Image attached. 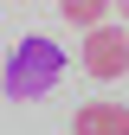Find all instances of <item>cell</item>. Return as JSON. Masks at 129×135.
<instances>
[{
    "label": "cell",
    "mask_w": 129,
    "mask_h": 135,
    "mask_svg": "<svg viewBox=\"0 0 129 135\" xmlns=\"http://www.w3.org/2000/svg\"><path fill=\"white\" fill-rule=\"evenodd\" d=\"M58 77H64V52H58V39L26 32V39L7 52V77H0V90H7L13 103H39V97L58 90Z\"/></svg>",
    "instance_id": "cell-1"
},
{
    "label": "cell",
    "mask_w": 129,
    "mask_h": 135,
    "mask_svg": "<svg viewBox=\"0 0 129 135\" xmlns=\"http://www.w3.org/2000/svg\"><path fill=\"white\" fill-rule=\"evenodd\" d=\"M84 71L97 84L129 77V26H97L90 32V39H84Z\"/></svg>",
    "instance_id": "cell-2"
},
{
    "label": "cell",
    "mask_w": 129,
    "mask_h": 135,
    "mask_svg": "<svg viewBox=\"0 0 129 135\" xmlns=\"http://www.w3.org/2000/svg\"><path fill=\"white\" fill-rule=\"evenodd\" d=\"M71 135H129V103H116V97L84 103V109L71 116Z\"/></svg>",
    "instance_id": "cell-3"
},
{
    "label": "cell",
    "mask_w": 129,
    "mask_h": 135,
    "mask_svg": "<svg viewBox=\"0 0 129 135\" xmlns=\"http://www.w3.org/2000/svg\"><path fill=\"white\" fill-rule=\"evenodd\" d=\"M58 20H71V26L90 39V32L103 26V20H116V13H110V7H97V0H64V7H58Z\"/></svg>",
    "instance_id": "cell-4"
},
{
    "label": "cell",
    "mask_w": 129,
    "mask_h": 135,
    "mask_svg": "<svg viewBox=\"0 0 129 135\" xmlns=\"http://www.w3.org/2000/svg\"><path fill=\"white\" fill-rule=\"evenodd\" d=\"M116 20H129V0H123V7H116Z\"/></svg>",
    "instance_id": "cell-5"
}]
</instances>
